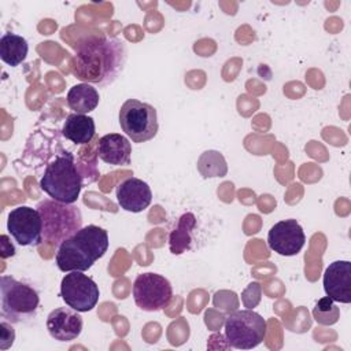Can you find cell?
<instances>
[{
    "instance_id": "6da1fadb",
    "label": "cell",
    "mask_w": 351,
    "mask_h": 351,
    "mask_svg": "<svg viewBox=\"0 0 351 351\" xmlns=\"http://www.w3.org/2000/svg\"><path fill=\"white\" fill-rule=\"evenodd\" d=\"M128 59L126 45L115 37H90L82 41L74 53L73 75L85 84L106 86L123 71Z\"/></svg>"
},
{
    "instance_id": "7a4b0ae2",
    "label": "cell",
    "mask_w": 351,
    "mask_h": 351,
    "mask_svg": "<svg viewBox=\"0 0 351 351\" xmlns=\"http://www.w3.org/2000/svg\"><path fill=\"white\" fill-rule=\"evenodd\" d=\"M108 248V233L97 225H86L64 240L56 252V265L62 271H85L104 256Z\"/></svg>"
},
{
    "instance_id": "3957f363",
    "label": "cell",
    "mask_w": 351,
    "mask_h": 351,
    "mask_svg": "<svg viewBox=\"0 0 351 351\" xmlns=\"http://www.w3.org/2000/svg\"><path fill=\"white\" fill-rule=\"evenodd\" d=\"M40 188L53 200L69 204L77 202L82 188V176L70 151H62L47 165Z\"/></svg>"
},
{
    "instance_id": "277c9868",
    "label": "cell",
    "mask_w": 351,
    "mask_h": 351,
    "mask_svg": "<svg viewBox=\"0 0 351 351\" xmlns=\"http://www.w3.org/2000/svg\"><path fill=\"white\" fill-rule=\"evenodd\" d=\"M36 208L43 219V240L52 245H60L82 228V215L74 203L44 199Z\"/></svg>"
},
{
    "instance_id": "5b68a950",
    "label": "cell",
    "mask_w": 351,
    "mask_h": 351,
    "mask_svg": "<svg viewBox=\"0 0 351 351\" xmlns=\"http://www.w3.org/2000/svg\"><path fill=\"white\" fill-rule=\"evenodd\" d=\"M1 318L11 324L25 322L33 318L40 304V296L30 285L11 276H1Z\"/></svg>"
},
{
    "instance_id": "8992f818",
    "label": "cell",
    "mask_w": 351,
    "mask_h": 351,
    "mask_svg": "<svg viewBox=\"0 0 351 351\" xmlns=\"http://www.w3.org/2000/svg\"><path fill=\"white\" fill-rule=\"evenodd\" d=\"M225 337L230 347L251 350L259 346L267 332L266 319L252 310H237L226 317Z\"/></svg>"
},
{
    "instance_id": "52a82bcc",
    "label": "cell",
    "mask_w": 351,
    "mask_h": 351,
    "mask_svg": "<svg viewBox=\"0 0 351 351\" xmlns=\"http://www.w3.org/2000/svg\"><path fill=\"white\" fill-rule=\"evenodd\" d=\"M119 125L133 143H145L158 133V115L154 106L128 99L119 110Z\"/></svg>"
},
{
    "instance_id": "ba28073f",
    "label": "cell",
    "mask_w": 351,
    "mask_h": 351,
    "mask_svg": "<svg viewBox=\"0 0 351 351\" xmlns=\"http://www.w3.org/2000/svg\"><path fill=\"white\" fill-rule=\"evenodd\" d=\"M133 299L144 311H159L173 299V288L167 278L156 273L138 274L133 282Z\"/></svg>"
},
{
    "instance_id": "9c48e42d",
    "label": "cell",
    "mask_w": 351,
    "mask_h": 351,
    "mask_svg": "<svg viewBox=\"0 0 351 351\" xmlns=\"http://www.w3.org/2000/svg\"><path fill=\"white\" fill-rule=\"evenodd\" d=\"M60 296L69 307L86 313L97 304L100 291L89 276L84 274V271L73 270L62 278Z\"/></svg>"
},
{
    "instance_id": "30bf717a",
    "label": "cell",
    "mask_w": 351,
    "mask_h": 351,
    "mask_svg": "<svg viewBox=\"0 0 351 351\" xmlns=\"http://www.w3.org/2000/svg\"><path fill=\"white\" fill-rule=\"evenodd\" d=\"M7 230L22 247H36L44 241L41 215L29 206H18L10 211Z\"/></svg>"
},
{
    "instance_id": "8fae6325",
    "label": "cell",
    "mask_w": 351,
    "mask_h": 351,
    "mask_svg": "<svg viewBox=\"0 0 351 351\" xmlns=\"http://www.w3.org/2000/svg\"><path fill=\"white\" fill-rule=\"evenodd\" d=\"M306 243L303 228L296 219H284L274 223L267 234V245L282 256H292L300 252Z\"/></svg>"
},
{
    "instance_id": "7c38bea8",
    "label": "cell",
    "mask_w": 351,
    "mask_h": 351,
    "mask_svg": "<svg viewBox=\"0 0 351 351\" xmlns=\"http://www.w3.org/2000/svg\"><path fill=\"white\" fill-rule=\"evenodd\" d=\"M324 291L326 296L339 303L351 302V262L335 261L324 273Z\"/></svg>"
},
{
    "instance_id": "4fadbf2b",
    "label": "cell",
    "mask_w": 351,
    "mask_h": 351,
    "mask_svg": "<svg viewBox=\"0 0 351 351\" xmlns=\"http://www.w3.org/2000/svg\"><path fill=\"white\" fill-rule=\"evenodd\" d=\"M82 317L71 307H58L47 317V329L58 341H71L82 332Z\"/></svg>"
},
{
    "instance_id": "5bb4252c",
    "label": "cell",
    "mask_w": 351,
    "mask_h": 351,
    "mask_svg": "<svg viewBox=\"0 0 351 351\" xmlns=\"http://www.w3.org/2000/svg\"><path fill=\"white\" fill-rule=\"evenodd\" d=\"M151 188L140 178H126L117 186V202L125 211L141 213L151 204Z\"/></svg>"
},
{
    "instance_id": "9a60e30c",
    "label": "cell",
    "mask_w": 351,
    "mask_h": 351,
    "mask_svg": "<svg viewBox=\"0 0 351 351\" xmlns=\"http://www.w3.org/2000/svg\"><path fill=\"white\" fill-rule=\"evenodd\" d=\"M97 155L104 163L126 166L130 163L132 145L125 136L119 133H108L99 138Z\"/></svg>"
},
{
    "instance_id": "2e32d148",
    "label": "cell",
    "mask_w": 351,
    "mask_h": 351,
    "mask_svg": "<svg viewBox=\"0 0 351 351\" xmlns=\"http://www.w3.org/2000/svg\"><path fill=\"white\" fill-rule=\"evenodd\" d=\"M96 133L95 121L85 114H70L62 128V134L74 144H88L92 141Z\"/></svg>"
},
{
    "instance_id": "e0dca14e",
    "label": "cell",
    "mask_w": 351,
    "mask_h": 351,
    "mask_svg": "<svg viewBox=\"0 0 351 351\" xmlns=\"http://www.w3.org/2000/svg\"><path fill=\"white\" fill-rule=\"evenodd\" d=\"M67 106L75 114H88L99 106V92L90 84H77L67 93Z\"/></svg>"
},
{
    "instance_id": "ac0fdd59",
    "label": "cell",
    "mask_w": 351,
    "mask_h": 351,
    "mask_svg": "<svg viewBox=\"0 0 351 351\" xmlns=\"http://www.w3.org/2000/svg\"><path fill=\"white\" fill-rule=\"evenodd\" d=\"M196 226V217L192 213H185L178 218L176 228L169 236L170 252L180 255L191 248L192 233Z\"/></svg>"
},
{
    "instance_id": "d6986e66",
    "label": "cell",
    "mask_w": 351,
    "mask_h": 351,
    "mask_svg": "<svg viewBox=\"0 0 351 351\" xmlns=\"http://www.w3.org/2000/svg\"><path fill=\"white\" fill-rule=\"evenodd\" d=\"M29 52V44L25 37L15 34V33H4L0 38V58L1 60L11 66L15 67L21 64Z\"/></svg>"
},
{
    "instance_id": "ffe728a7",
    "label": "cell",
    "mask_w": 351,
    "mask_h": 351,
    "mask_svg": "<svg viewBox=\"0 0 351 351\" xmlns=\"http://www.w3.org/2000/svg\"><path fill=\"white\" fill-rule=\"evenodd\" d=\"M197 170L204 178L223 177L228 173V165L221 152L206 151L197 159Z\"/></svg>"
},
{
    "instance_id": "44dd1931",
    "label": "cell",
    "mask_w": 351,
    "mask_h": 351,
    "mask_svg": "<svg viewBox=\"0 0 351 351\" xmlns=\"http://www.w3.org/2000/svg\"><path fill=\"white\" fill-rule=\"evenodd\" d=\"M313 317L319 325H333L340 318V310L335 300H332L329 296L321 298L314 308H313Z\"/></svg>"
},
{
    "instance_id": "7402d4cb",
    "label": "cell",
    "mask_w": 351,
    "mask_h": 351,
    "mask_svg": "<svg viewBox=\"0 0 351 351\" xmlns=\"http://www.w3.org/2000/svg\"><path fill=\"white\" fill-rule=\"evenodd\" d=\"M0 350H7L14 344L15 330L11 326V322H8L4 318L0 322Z\"/></svg>"
},
{
    "instance_id": "603a6c76",
    "label": "cell",
    "mask_w": 351,
    "mask_h": 351,
    "mask_svg": "<svg viewBox=\"0 0 351 351\" xmlns=\"http://www.w3.org/2000/svg\"><path fill=\"white\" fill-rule=\"evenodd\" d=\"M15 254V248L12 245V243L8 241V237L5 234L1 236V258H8L12 256Z\"/></svg>"
}]
</instances>
